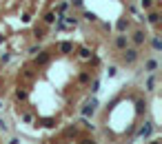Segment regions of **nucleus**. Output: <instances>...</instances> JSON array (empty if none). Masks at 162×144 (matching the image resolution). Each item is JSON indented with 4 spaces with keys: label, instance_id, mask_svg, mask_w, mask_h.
<instances>
[{
    "label": "nucleus",
    "instance_id": "7",
    "mask_svg": "<svg viewBox=\"0 0 162 144\" xmlns=\"http://www.w3.org/2000/svg\"><path fill=\"white\" fill-rule=\"evenodd\" d=\"M56 18H58V13H53V11H49L47 16H44V22H47V25H53V22H56Z\"/></svg>",
    "mask_w": 162,
    "mask_h": 144
},
{
    "label": "nucleus",
    "instance_id": "11",
    "mask_svg": "<svg viewBox=\"0 0 162 144\" xmlns=\"http://www.w3.org/2000/svg\"><path fill=\"white\" fill-rule=\"evenodd\" d=\"M151 44H153V49H155V51H160V49H162V42H160V38H158V36L153 38V42H151Z\"/></svg>",
    "mask_w": 162,
    "mask_h": 144
},
{
    "label": "nucleus",
    "instance_id": "8",
    "mask_svg": "<svg viewBox=\"0 0 162 144\" xmlns=\"http://www.w3.org/2000/svg\"><path fill=\"white\" fill-rule=\"evenodd\" d=\"M36 62H38V64H47V62H49V53H40V56L36 58Z\"/></svg>",
    "mask_w": 162,
    "mask_h": 144
},
{
    "label": "nucleus",
    "instance_id": "16",
    "mask_svg": "<svg viewBox=\"0 0 162 144\" xmlns=\"http://www.w3.org/2000/svg\"><path fill=\"white\" fill-rule=\"evenodd\" d=\"M107 73H109V78H113L115 73H118V69H115V67H109V71H107Z\"/></svg>",
    "mask_w": 162,
    "mask_h": 144
},
{
    "label": "nucleus",
    "instance_id": "9",
    "mask_svg": "<svg viewBox=\"0 0 162 144\" xmlns=\"http://www.w3.org/2000/svg\"><path fill=\"white\" fill-rule=\"evenodd\" d=\"M144 109H147V104H144L142 100H138V102H135V111H138V113H144Z\"/></svg>",
    "mask_w": 162,
    "mask_h": 144
},
{
    "label": "nucleus",
    "instance_id": "13",
    "mask_svg": "<svg viewBox=\"0 0 162 144\" xmlns=\"http://www.w3.org/2000/svg\"><path fill=\"white\" fill-rule=\"evenodd\" d=\"M127 27H129V22H127V20H118V29H120V31H124Z\"/></svg>",
    "mask_w": 162,
    "mask_h": 144
},
{
    "label": "nucleus",
    "instance_id": "14",
    "mask_svg": "<svg viewBox=\"0 0 162 144\" xmlns=\"http://www.w3.org/2000/svg\"><path fill=\"white\" fill-rule=\"evenodd\" d=\"M16 95H18L20 100H25V98H27V91H25V89H18V91H16Z\"/></svg>",
    "mask_w": 162,
    "mask_h": 144
},
{
    "label": "nucleus",
    "instance_id": "6",
    "mask_svg": "<svg viewBox=\"0 0 162 144\" xmlns=\"http://www.w3.org/2000/svg\"><path fill=\"white\" fill-rule=\"evenodd\" d=\"M60 51H62V53L73 51V44H71V42H60Z\"/></svg>",
    "mask_w": 162,
    "mask_h": 144
},
{
    "label": "nucleus",
    "instance_id": "5",
    "mask_svg": "<svg viewBox=\"0 0 162 144\" xmlns=\"http://www.w3.org/2000/svg\"><path fill=\"white\" fill-rule=\"evenodd\" d=\"M147 20L151 22V25H158V22H160V13H158V11H151V13L147 16Z\"/></svg>",
    "mask_w": 162,
    "mask_h": 144
},
{
    "label": "nucleus",
    "instance_id": "3",
    "mask_svg": "<svg viewBox=\"0 0 162 144\" xmlns=\"http://www.w3.org/2000/svg\"><path fill=\"white\" fill-rule=\"evenodd\" d=\"M144 40H147V33H144L142 29H138V31L133 33V42H135L138 47H140V44H144Z\"/></svg>",
    "mask_w": 162,
    "mask_h": 144
},
{
    "label": "nucleus",
    "instance_id": "21",
    "mask_svg": "<svg viewBox=\"0 0 162 144\" xmlns=\"http://www.w3.org/2000/svg\"><path fill=\"white\" fill-rule=\"evenodd\" d=\"M80 82H89V73H80Z\"/></svg>",
    "mask_w": 162,
    "mask_h": 144
},
{
    "label": "nucleus",
    "instance_id": "4",
    "mask_svg": "<svg viewBox=\"0 0 162 144\" xmlns=\"http://www.w3.org/2000/svg\"><path fill=\"white\" fill-rule=\"evenodd\" d=\"M127 44H129V40H127L124 33H120L118 38H115V47H118V49H127Z\"/></svg>",
    "mask_w": 162,
    "mask_h": 144
},
{
    "label": "nucleus",
    "instance_id": "18",
    "mask_svg": "<svg viewBox=\"0 0 162 144\" xmlns=\"http://www.w3.org/2000/svg\"><path fill=\"white\" fill-rule=\"evenodd\" d=\"M140 5H142V9H149L151 7V0H140Z\"/></svg>",
    "mask_w": 162,
    "mask_h": 144
},
{
    "label": "nucleus",
    "instance_id": "19",
    "mask_svg": "<svg viewBox=\"0 0 162 144\" xmlns=\"http://www.w3.org/2000/svg\"><path fill=\"white\" fill-rule=\"evenodd\" d=\"M153 84H155V80H153V78H149V80H147V89L151 91V89H153Z\"/></svg>",
    "mask_w": 162,
    "mask_h": 144
},
{
    "label": "nucleus",
    "instance_id": "2",
    "mask_svg": "<svg viewBox=\"0 0 162 144\" xmlns=\"http://www.w3.org/2000/svg\"><path fill=\"white\" fill-rule=\"evenodd\" d=\"M151 133H153V124L147 122L144 127H140V131H138V137H149Z\"/></svg>",
    "mask_w": 162,
    "mask_h": 144
},
{
    "label": "nucleus",
    "instance_id": "20",
    "mask_svg": "<svg viewBox=\"0 0 162 144\" xmlns=\"http://www.w3.org/2000/svg\"><path fill=\"white\" fill-rule=\"evenodd\" d=\"M36 38H38V40L44 38V31H42V29H36Z\"/></svg>",
    "mask_w": 162,
    "mask_h": 144
},
{
    "label": "nucleus",
    "instance_id": "15",
    "mask_svg": "<svg viewBox=\"0 0 162 144\" xmlns=\"http://www.w3.org/2000/svg\"><path fill=\"white\" fill-rule=\"evenodd\" d=\"M64 135H76V127H67L64 129Z\"/></svg>",
    "mask_w": 162,
    "mask_h": 144
},
{
    "label": "nucleus",
    "instance_id": "12",
    "mask_svg": "<svg viewBox=\"0 0 162 144\" xmlns=\"http://www.w3.org/2000/svg\"><path fill=\"white\" fill-rule=\"evenodd\" d=\"M84 18H87V20H91V22H94V20H98V16H96L94 11H84Z\"/></svg>",
    "mask_w": 162,
    "mask_h": 144
},
{
    "label": "nucleus",
    "instance_id": "1",
    "mask_svg": "<svg viewBox=\"0 0 162 144\" xmlns=\"http://www.w3.org/2000/svg\"><path fill=\"white\" fill-rule=\"evenodd\" d=\"M122 60H124L127 64H133V62L138 60V51H135V49H122Z\"/></svg>",
    "mask_w": 162,
    "mask_h": 144
},
{
    "label": "nucleus",
    "instance_id": "10",
    "mask_svg": "<svg viewBox=\"0 0 162 144\" xmlns=\"http://www.w3.org/2000/svg\"><path fill=\"white\" fill-rule=\"evenodd\" d=\"M158 69V62L155 60H147V71H155Z\"/></svg>",
    "mask_w": 162,
    "mask_h": 144
},
{
    "label": "nucleus",
    "instance_id": "26",
    "mask_svg": "<svg viewBox=\"0 0 162 144\" xmlns=\"http://www.w3.org/2000/svg\"><path fill=\"white\" fill-rule=\"evenodd\" d=\"M151 144H160V142H158V140H155V142H151Z\"/></svg>",
    "mask_w": 162,
    "mask_h": 144
},
{
    "label": "nucleus",
    "instance_id": "22",
    "mask_svg": "<svg viewBox=\"0 0 162 144\" xmlns=\"http://www.w3.org/2000/svg\"><path fill=\"white\" fill-rule=\"evenodd\" d=\"M0 131H7V122L5 120H0Z\"/></svg>",
    "mask_w": 162,
    "mask_h": 144
},
{
    "label": "nucleus",
    "instance_id": "25",
    "mask_svg": "<svg viewBox=\"0 0 162 144\" xmlns=\"http://www.w3.org/2000/svg\"><path fill=\"white\" fill-rule=\"evenodd\" d=\"M0 42H5V36H3V38H0Z\"/></svg>",
    "mask_w": 162,
    "mask_h": 144
},
{
    "label": "nucleus",
    "instance_id": "23",
    "mask_svg": "<svg viewBox=\"0 0 162 144\" xmlns=\"http://www.w3.org/2000/svg\"><path fill=\"white\" fill-rule=\"evenodd\" d=\"M82 2L84 0H71V5H76V7H82Z\"/></svg>",
    "mask_w": 162,
    "mask_h": 144
},
{
    "label": "nucleus",
    "instance_id": "17",
    "mask_svg": "<svg viewBox=\"0 0 162 144\" xmlns=\"http://www.w3.org/2000/svg\"><path fill=\"white\" fill-rule=\"evenodd\" d=\"M80 56H82V58H91V51H89V49H80Z\"/></svg>",
    "mask_w": 162,
    "mask_h": 144
},
{
    "label": "nucleus",
    "instance_id": "24",
    "mask_svg": "<svg viewBox=\"0 0 162 144\" xmlns=\"http://www.w3.org/2000/svg\"><path fill=\"white\" fill-rule=\"evenodd\" d=\"M80 144H96V142H94V140H82Z\"/></svg>",
    "mask_w": 162,
    "mask_h": 144
}]
</instances>
